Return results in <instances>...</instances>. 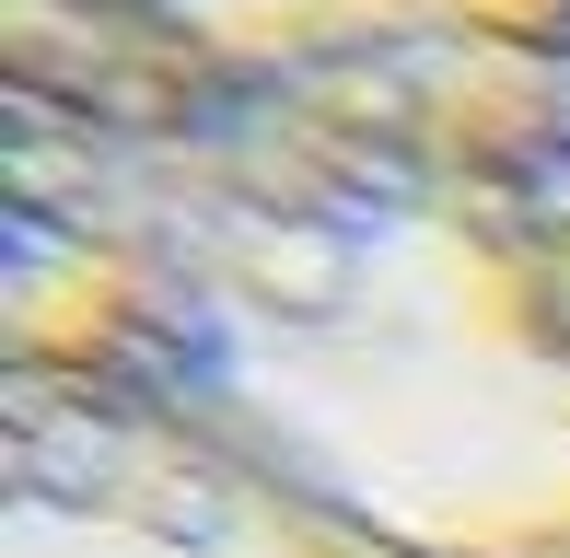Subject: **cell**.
<instances>
[{
  "label": "cell",
  "mask_w": 570,
  "mask_h": 558,
  "mask_svg": "<svg viewBox=\"0 0 570 558\" xmlns=\"http://www.w3.org/2000/svg\"><path fill=\"white\" fill-rule=\"evenodd\" d=\"M233 82L140 0H12V221L0 372H140L151 198Z\"/></svg>",
  "instance_id": "7a4b0ae2"
},
{
  "label": "cell",
  "mask_w": 570,
  "mask_h": 558,
  "mask_svg": "<svg viewBox=\"0 0 570 558\" xmlns=\"http://www.w3.org/2000/svg\"><path fill=\"white\" fill-rule=\"evenodd\" d=\"M0 558H384L140 372H0Z\"/></svg>",
  "instance_id": "3957f363"
},
{
  "label": "cell",
  "mask_w": 570,
  "mask_h": 558,
  "mask_svg": "<svg viewBox=\"0 0 570 558\" xmlns=\"http://www.w3.org/2000/svg\"><path fill=\"white\" fill-rule=\"evenodd\" d=\"M222 70H303L407 36H570V0H140Z\"/></svg>",
  "instance_id": "277c9868"
},
{
  "label": "cell",
  "mask_w": 570,
  "mask_h": 558,
  "mask_svg": "<svg viewBox=\"0 0 570 558\" xmlns=\"http://www.w3.org/2000/svg\"><path fill=\"white\" fill-rule=\"evenodd\" d=\"M140 385L384 558H570V36L233 70L151 198Z\"/></svg>",
  "instance_id": "6da1fadb"
}]
</instances>
